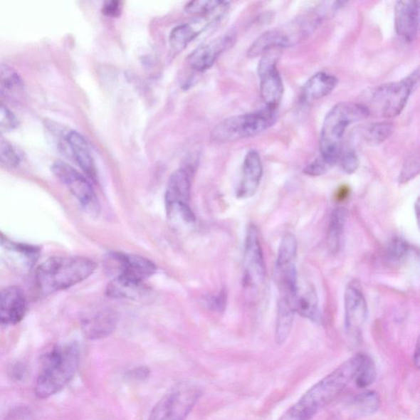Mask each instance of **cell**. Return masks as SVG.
Masks as SVG:
<instances>
[{
  "label": "cell",
  "instance_id": "14",
  "mask_svg": "<svg viewBox=\"0 0 420 420\" xmlns=\"http://www.w3.org/2000/svg\"><path fill=\"white\" fill-rule=\"evenodd\" d=\"M345 326L350 336L359 337L367 321L368 305L357 282L347 285L345 292Z\"/></svg>",
  "mask_w": 420,
  "mask_h": 420
},
{
  "label": "cell",
  "instance_id": "8",
  "mask_svg": "<svg viewBox=\"0 0 420 420\" xmlns=\"http://www.w3.org/2000/svg\"><path fill=\"white\" fill-rule=\"evenodd\" d=\"M419 80V68L398 82L379 85L372 95L373 105L382 117H395L401 114Z\"/></svg>",
  "mask_w": 420,
  "mask_h": 420
},
{
  "label": "cell",
  "instance_id": "35",
  "mask_svg": "<svg viewBox=\"0 0 420 420\" xmlns=\"http://www.w3.org/2000/svg\"><path fill=\"white\" fill-rule=\"evenodd\" d=\"M409 252L410 246L405 240L394 238L387 247V260L392 263H399L407 256Z\"/></svg>",
  "mask_w": 420,
  "mask_h": 420
},
{
  "label": "cell",
  "instance_id": "42",
  "mask_svg": "<svg viewBox=\"0 0 420 420\" xmlns=\"http://www.w3.org/2000/svg\"><path fill=\"white\" fill-rule=\"evenodd\" d=\"M129 375L132 376L133 379H143L149 375V369L143 367L133 369Z\"/></svg>",
  "mask_w": 420,
  "mask_h": 420
},
{
  "label": "cell",
  "instance_id": "36",
  "mask_svg": "<svg viewBox=\"0 0 420 420\" xmlns=\"http://www.w3.org/2000/svg\"><path fill=\"white\" fill-rule=\"evenodd\" d=\"M419 172V154H413L406 159L399 177L400 183H406L416 177Z\"/></svg>",
  "mask_w": 420,
  "mask_h": 420
},
{
  "label": "cell",
  "instance_id": "25",
  "mask_svg": "<svg viewBox=\"0 0 420 420\" xmlns=\"http://www.w3.org/2000/svg\"><path fill=\"white\" fill-rule=\"evenodd\" d=\"M148 292V288L144 282L117 277L112 278L107 284L105 294L110 298L135 300L142 299Z\"/></svg>",
  "mask_w": 420,
  "mask_h": 420
},
{
  "label": "cell",
  "instance_id": "9",
  "mask_svg": "<svg viewBox=\"0 0 420 420\" xmlns=\"http://www.w3.org/2000/svg\"><path fill=\"white\" fill-rule=\"evenodd\" d=\"M266 267L258 231L254 225L247 229L243 256L242 283L247 293L256 295L265 286Z\"/></svg>",
  "mask_w": 420,
  "mask_h": 420
},
{
  "label": "cell",
  "instance_id": "12",
  "mask_svg": "<svg viewBox=\"0 0 420 420\" xmlns=\"http://www.w3.org/2000/svg\"><path fill=\"white\" fill-rule=\"evenodd\" d=\"M278 53V50L267 52L258 66L262 99L267 107L272 110H277L284 91L283 79L277 68Z\"/></svg>",
  "mask_w": 420,
  "mask_h": 420
},
{
  "label": "cell",
  "instance_id": "31",
  "mask_svg": "<svg viewBox=\"0 0 420 420\" xmlns=\"http://www.w3.org/2000/svg\"><path fill=\"white\" fill-rule=\"evenodd\" d=\"M298 253V241L292 233H287L280 242L275 267L294 263Z\"/></svg>",
  "mask_w": 420,
  "mask_h": 420
},
{
  "label": "cell",
  "instance_id": "37",
  "mask_svg": "<svg viewBox=\"0 0 420 420\" xmlns=\"http://www.w3.org/2000/svg\"><path fill=\"white\" fill-rule=\"evenodd\" d=\"M17 125V117L0 101V134L12 131Z\"/></svg>",
  "mask_w": 420,
  "mask_h": 420
},
{
  "label": "cell",
  "instance_id": "34",
  "mask_svg": "<svg viewBox=\"0 0 420 420\" xmlns=\"http://www.w3.org/2000/svg\"><path fill=\"white\" fill-rule=\"evenodd\" d=\"M225 4L226 2L219 1V0H199V1L188 3L185 10L188 14L204 16L216 12Z\"/></svg>",
  "mask_w": 420,
  "mask_h": 420
},
{
  "label": "cell",
  "instance_id": "5",
  "mask_svg": "<svg viewBox=\"0 0 420 420\" xmlns=\"http://www.w3.org/2000/svg\"><path fill=\"white\" fill-rule=\"evenodd\" d=\"M370 114L369 107L353 102L337 104L327 112L320 135V156L335 166L341 155V142L348 127L365 120Z\"/></svg>",
  "mask_w": 420,
  "mask_h": 420
},
{
  "label": "cell",
  "instance_id": "16",
  "mask_svg": "<svg viewBox=\"0 0 420 420\" xmlns=\"http://www.w3.org/2000/svg\"><path fill=\"white\" fill-rule=\"evenodd\" d=\"M236 41L235 31L225 32L224 34L196 48L188 57V64L195 71H206L225 51L234 46Z\"/></svg>",
  "mask_w": 420,
  "mask_h": 420
},
{
  "label": "cell",
  "instance_id": "28",
  "mask_svg": "<svg viewBox=\"0 0 420 420\" xmlns=\"http://www.w3.org/2000/svg\"><path fill=\"white\" fill-rule=\"evenodd\" d=\"M347 218V211L344 208L333 210L328 224L327 246L328 249L335 254L340 249L341 241Z\"/></svg>",
  "mask_w": 420,
  "mask_h": 420
},
{
  "label": "cell",
  "instance_id": "21",
  "mask_svg": "<svg viewBox=\"0 0 420 420\" xmlns=\"http://www.w3.org/2000/svg\"><path fill=\"white\" fill-rule=\"evenodd\" d=\"M263 176V164L260 154L251 149L246 154L241 179L236 190V197L241 200L251 198L256 195L260 187Z\"/></svg>",
  "mask_w": 420,
  "mask_h": 420
},
{
  "label": "cell",
  "instance_id": "30",
  "mask_svg": "<svg viewBox=\"0 0 420 420\" xmlns=\"http://www.w3.org/2000/svg\"><path fill=\"white\" fill-rule=\"evenodd\" d=\"M392 133V123L379 122L370 123L367 127H365L362 135L366 143L370 145H379L386 142Z\"/></svg>",
  "mask_w": 420,
  "mask_h": 420
},
{
  "label": "cell",
  "instance_id": "41",
  "mask_svg": "<svg viewBox=\"0 0 420 420\" xmlns=\"http://www.w3.org/2000/svg\"><path fill=\"white\" fill-rule=\"evenodd\" d=\"M122 4L120 1H107L104 4L103 8H102V13L107 17L117 18L122 14Z\"/></svg>",
  "mask_w": 420,
  "mask_h": 420
},
{
  "label": "cell",
  "instance_id": "20",
  "mask_svg": "<svg viewBox=\"0 0 420 420\" xmlns=\"http://www.w3.org/2000/svg\"><path fill=\"white\" fill-rule=\"evenodd\" d=\"M419 1L406 0L395 5V26L398 36L406 42L416 41L419 28Z\"/></svg>",
  "mask_w": 420,
  "mask_h": 420
},
{
  "label": "cell",
  "instance_id": "26",
  "mask_svg": "<svg viewBox=\"0 0 420 420\" xmlns=\"http://www.w3.org/2000/svg\"><path fill=\"white\" fill-rule=\"evenodd\" d=\"M295 310L306 320L316 324L321 322L319 298L313 287L308 286L303 290L299 287L295 299Z\"/></svg>",
  "mask_w": 420,
  "mask_h": 420
},
{
  "label": "cell",
  "instance_id": "23",
  "mask_svg": "<svg viewBox=\"0 0 420 420\" xmlns=\"http://www.w3.org/2000/svg\"><path fill=\"white\" fill-rule=\"evenodd\" d=\"M0 96L13 105L23 103L26 97L23 79L13 67L5 63H0Z\"/></svg>",
  "mask_w": 420,
  "mask_h": 420
},
{
  "label": "cell",
  "instance_id": "1",
  "mask_svg": "<svg viewBox=\"0 0 420 420\" xmlns=\"http://www.w3.org/2000/svg\"><path fill=\"white\" fill-rule=\"evenodd\" d=\"M364 353H358L339 366L305 393L278 420H310L322 409L335 400L355 379Z\"/></svg>",
  "mask_w": 420,
  "mask_h": 420
},
{
  "label": "cell",
  "instance_id": "32",
  "mask_svg": "<svg viewBox=\"0 0 420 420\" xmlns=\"http://www.w3.org/2000/svg\"><path fill=\"white\" fill-rule=\"evenodd\" d=\"M376 367L372 358L367 354H363L357 373L354 381L359 389H365L373 384L376 379Z\"/></svg>",
  "mask_w": 420,
  "mask_h": 420
},
{
  "label": "cell",
  "instance_id": "13",
  "mask_svg": "<svg viewBox=\"0 0 420 420\" xmlns=\"http://www.w3.org/2000/svg\"><path fill=\"white\" fill-rule=\"evenodd\" d=\"M40 252L38 246L14 241L0 233L1 257L6 265L16 272L28 273L38 261Z\"/></svg>",
  "mask_w": 420,
  "mask_h": 420
},
{
  "label": "cell",
  "instance_id": "7",
  "mask_svg": "<svg viewBox=\"0 0 420 420\" xmlns=\"http://www.w3.org/2000/svg\"><path fill=\"white\" fill-rule=\"evenodd\" d=\"M201 397V390L196 384L180 382L156 404L148 420H186Z\"/></svg>",
  "mask_w": 420,
  "mask_h": 420
},
{
  "label": "cell",
  "instance_id": "40",
  "mask_svg": "<svg viewBox=\"0 0 420 420\" xmlns=\"http://www.w3.org/2000/svg\"><path fill=\"white\" fill-rule=\"evenodd\" d=\"M227 298L226 290H221L218 295L209 299V306L214 310L222 312L225 309L226 304H227Z\"/></svg>",
  "mask_w": 420,
  "mask_h": 420
},
{
  "label": "cell",
  "instance_id": "6",
  "mask_svg": "<svg viewBox=\"0 0 420 420\" xmlns=\"http://www.w3.org/2000/svg\"><path fill=\"white\" fill-rule=\"evenodd\" d=\"M278 118L277 110H265L226 118L213 129V141L226 143L239 141L261 134L271 127Z\"/></svg>",
  "mask_w": 420,
  "mask_h": 420
},
{
  "label": "cell",
  "instance_id": "4",
  "mask_svg": "<svg viewBox=\"0 0 420 420\" xmlns=\"http://www.w3.org/2000/svg\"><path fill=\"white\" fill-rule=\"evenodd\" d=\"M80 362L78 343L53 347L43 358V365L36 385V395L46 399L61 391L76 374Z\"/></svg>",
  "mask_w": 420,
  "mask_h": 420
},
{
  "label": "cell",
  "instance_id": "45",
  "mask_svg": "<svg viewBox=\"0 0 420 420\" xmlns=\"http://www.w3.org/2000/svg\"><path fill=\"white\" fill-rule=\"evenodd\" d=\"M416 214L417 215V219H419L418 216H419V200L418 199L416 203Z\"/></svg>",
  "mask_w": 420,
  "mask_h": 420
},
{
  "label": "cell",
  "instance_id": "44",
  "mask_svg": "<svg viewBox=\"0 0 420 420\" xmlns=\"http://www.w3.org/2000/svg\"><path fill=\"white\" fill-rule=\"evenodd\" d=\"M414 362L416 364L417 368L419 366V342H417V346L416 349V352L414 354Z\"/></svg>",
  "mask_w": 420,
  "mask_h": 420
},
{
  "label": "cell",
  "instance_id": "19",
  "mask_svg": "<svg viewBox=\"0 0 420 420\" xmlns=\"http://www.w3.org/2000/svg\"><path fill=\"white\" fill-rule=\"evenodd\" d=\"M229 3H226L222 8H220L216 12L210 14L201 16V18L195 19L191 23L182 24L176 26L172 29L169 36V45L172 50L175 51H182L193 40L206 30L208 26L219 21L223 17L211 18L212 15L222 12V11L229 10Z\"/></svg>",
  "mask_w": 420,
  "mask_h": 420
},
{
  "label": "cell",
  "instance_id": "15",
  "mask_svg": "<svg viewBox=\"0 0 420 420\" xmlns=\"http://www.w3.org/2000/svg\"><path fill=\"white\" fill-rule=\"evenodd\" d=\"M116 311L107 305H96L84 312L80 317L83 331L91 340H99L112 335L117 325Z\"/></svg>",
  "mask_w": 420,
  "mask_h": 420
},
{
  "label": "cell",
  "instance_id": "24",
  "mask_svg": "<svg viewBox=\"0 0 420 420\" xmlns=\"http://www.w3.org/2000/svg\"><path fill=\"white\" fill-rule=\"evenodd\" d=\"M337 78L331 74L320 72L312 76L301 90V103L307 105L325 98L337 85Z\"/></svg>",
  "mask_w": 420,
  "mask_h": 420
},
{
  "label": "cell",
  "instance_id": "2",
  "mask_svg": "<svg viewBox=\"0 0 420 420\" xmlns=\"http://www.w3.org/2000/svg\"><path fill=\"white\" fill-rule=\"evenodd\" d=\"M342 2L324 3L288 23L269 30L255 41L247 51V57L255 58L280 48L293 47L304 41L319 26L327 13L340 9Z\"/></svg>",
  "mask_w": 420,
  "mask_h": 420
},
{
  "label": "cell",
  "instance_id": "3",
  "mask_svg": "<svg viewBox=\"0 0 420 420\" xmlns=\"http://www.w3.org/2000/svg\"><path fill=\"white\" fill-rule=\"evenodd\" d=\"M97 265L83 256H53L36 271V284L40 292L51 295L72 288L93 275Z\"/></svg>",
  "mask_w": 420,
  "mask_h": 420
},
{
  "label": "cell",
  "instance_id": "29",
  "mask_svg": "<svg viewBox=\"0 0 420 420\" xmlns=\"http://www.w3.org/2000/svg\"><path fill=\"white\" fill-rule=\"evenodd\" d=\"M379 406V395L371 391L359 393L350 402L353 414L359 416H371L378 411Z\"/></svg>",
  "mask_w": 420,
  "mask_h": 420
},
{
  "label": "cell",
  "instance_id": "11",
  "mask_svg": "<svg viewBox=\"0 0 420 420\" xmlns=\"http://www.w3.org/2000/svg\"><path fill=\"white\" fill-rule=\"evenodd\" d=\"M104 266L112 278L123 277L138 282H144L157 271V266L149 258L120 251L107 253Z\"/></svg>",
  "mask_w": 420,
  "mask_h": 420
},
{
  "label": "cell",
  "instance_id": "43",
  "mask_svg": "<svg viewBox=\"0 0 420 420\" xmlns=\"http://www.w3.org/2000/svg\"><path fill=\"white\" fill-rule=\"evenodd\" d=\"M348 194V188L347 187H342L340 190H339L337 193V198L339 201L344 200L345 198L347 196Z\"/></svg>",
  "mask_w": 420,
  "mask_h": 420
},
{
  "label": "cell",
  "instance_id": "22",
  "mask_svg": "<svg viewBox=\"0 0 420 420\" xmlns=\"http://www.w3.org/2000/svg\"><path fill=\"white\" fill-rule=\"evenodd\" d=\"M63 140L80 169L90 180L97 182V172L93 156L89 144L83 135L76 131H70L63 135Z\"/></svg>",
  "mask_w": 420,
  "mask_h": 420
},
{
  "label": "cell",
  "instance_id": "17",
  "mask_svg": "<svg viewBox=\"0 0 420 420\" xmlns=\"http://www.w3.org/2000/svg\"><path fill=\"white\" fill-rule=\"evenodd\" d=\"M192 174L190 165L172 172L165 193L166 210L190 206Z\"/></svg>",
  "mask_w": 420,
  "mask_h": 420
},
{
  "label": "cell",
  "instance_id": "38",
  "mask_svg": "<svg viewBox=\"0 0 420 420\" xmlns=\"http://www.w3.org/2000/svg\"><path fill=\"white\" fill-rule=\"evenodd\" d=\"M341 165L343 171L348 174L357 172L359 166L358 155L353 149H348L340 155Z\"/></svg>",
  "mask_w": 420,
  "mask_h": 420
},
{
  "label": "cell",
  "instance_id": "33",
  "mask_svg": "<svg viewBox=\"0 0 420 420\" xmlns=\"http://www.w3.org/2000/svg\"><path fill=\"white\" fill-rule=\"evenodd\" d=\"M21 154L9 142H0V165L7 169H15L21 162Z\"/></svg>",
  "mask_w": 420,
  "mask_h": 420
},
{
  "label": "cell",
  "instance_id": "18",
  "mask_svg": "<svg viewBox=\"0 0 420 420\" xmlns=\"http://www.w3.org/2000/svg\"><path fill=\"white\" fill-rule=\"evenodd\" d=\"M28 311V303L23 290L12 286L0 290V325H18Z\"/></svg>",
  "mask_w": 420,
  "mask_h": 420
},
{
  "label": "cell",
  "instance_id": "39",
  "mask_svg": "<svg viewBox=\"0 0 420 420\" xmlns=\"http://www.w3.org/2000/svg\"><path fill=\"white\" fill-rule=\"evenodd\" d=\"M332 168V166L327 162L320 155L313 162L307 165L304 169V174L311 177H319L326 174Z\"/></svg>",
  "mask_w": 420,
  "mask_h": 420
},
{
  "label": "cell",
  "instance_id": "10",
  "mask_svg": "<svg viewBox=\"0 0 420 420\" xmlns=\"http://www.w3.org/2000/svg\"><path fill=\"white\" fill-rule=\"evenodd\" d=\"M53 174L61 181L80 206L91 216H97L100 211L99 199L94 188L86 177L73 167L63 161H56L52 165Z\"/></svg>",
  "mask_w": 420,
  "mask_h": 420
},
{
  "label": "cell",
  "instance_id": "27",
  "mask_svg": "<svg viewBox=\"0 0 420 420\" xmlns=\"http://www.w3.org/2000/svg\"><path fill=\"white\" fill-rule=\"evenodd\" d=\"M295 310L292 300L280 298L278 304L275 340L278 344L287 341L292 331Z\"/></svg>",
  "mask_w": 420,
  "mask_h": 420
}]
</instances>
